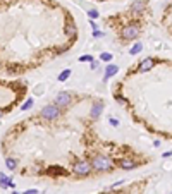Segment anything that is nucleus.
<instances>
[{
	"mask_svg": "<svg viewBox=\"0 0 172 194\" xmlns=\"http://www.w3.org/2000/svg\"><path fill=\"white\" fill-rule=\"evenodd\" d=\"M91 170H93V168H91L90 162H84V160H79V162H76V163H74V167H72V172L76 173V175H79V177L90 175Z\"/></svg>",
	"mask_w": 172,
	"mask_h": 194,
	"instance_id": "nucleus-3",
	"label": "nucleus"
},
{
	"mask_svg": "<svg viewBox=\"0 0 172 194\" xmlns=\"http://www.w3.org/2000/svg\"><path fill=\"white\" fill-rule=\"evenodd\" d=\"M79 62H93V57L91 55H81L79 57Z\"/></svg>",
	"mask_w": 172,
	"mask_h": 194,
	"instance_id": "nucleus-19",
	"label": "nucleus"
},
{
	"mask_svg": "<svg viewBox=\"0 0 172 194\" xmlns=\"http://www.w3.org/2000/svg\"><path fill=\"white\" fill-rule=\"evenodd\" d=\"M119 167L124 168V170H133V168L138 167V163L133 162V160H129V158H122V160H119Z\"/></svg>",
	"mask_w": 172,
	"mask_h": 194,
	"instance_id": "nucleus-8",
	"label": "nucleus"
},
{
	"mask_svg": "<svg viewBox=\"0 0 172 194\" xmlns=\"http://www.w3.org/2000/svg\"><path fill=\"white\" fill-rule=\"evenodd\" d=\"M71 72H72L71 69H65L64 72H60V74H59V78H57V79H59L60 82H62V81H65V79H69V78H71Z\"/></svg>",
	"mask_w": 172,
	"mask_h": 194,
	"instance_id": "nucleus-15",
	"label": "nucleus"
},
{
	"mask_svg": "<svg viewBox=\"0 0 172 194\" xmlns=\"http://www.w3.org/2000/svg\"><path fill=\"white\" fill-rule=\"evenodd\" d=\"M47 173H50V175H64L65 173V170L62 167H48V170H47Z\"/></svg>",
	"mask_w": 172,
	"mask_h": 194,
	"instance_id": "nucleus-12",
	"label": "nucleus"
},
{
	"mask_svg": "<svg viewBox=\"0 0 172 194\" xmlns=\"http://www.w3.org/2000/svg\"><path fill=\"white\" fill-rule=\"evenodd\" d=\"M88 16H90L91 19H98V10H95V9H91L90 12H88Z\"/></svg>",
	"mask_w": 172,
	"mask_h": 194,
	"instance_id": "nucleus-20",
	"label": "nucleus"
},
{
	"mask_svg": "<svg viewBox=\"0 0 172 194\" xmlns=\"http://www.w3.org/2000/svg\"><path fill=\"white\" fill-rule=\"evenodd\" d=\"M155 64H157V60H155V59H151V57H146L145 60L139 62V65H138V72H146V70H151L155 67Z\"/></svg>",
	"mask_w": 172,
	"mask_h": 194,
	"instance_id": "nucleus-6",
	"label": "nucleus"
},
{
	"mask_svg": "<svg viewBox=\"0 0 172 194\" xmlns=\"http://www.w3.org/2000/svg\"><path fill=\"white\" fill-rule=\"evenodd\" d=\"M24 194H38V189H28L24 191Z\"/></svg>",
	"mask_w": 172,
	"mask_h": 194,
	"instance_id": "nucleus-21",
	"label": "nucleus"
},
{
	"mask_svg": "<svg viewBox=\"0 0 172 194\" xmlns=\"http://www.w3.org/2000/svg\"><path fill=\"white\" fill-rule=\"evenodd\" d=\"M90 165H91V168L98 170V172H108V170H112V162H110V158H108L107 155H102V153L95 155L93 160L90 162Z\"/></svg>",
	"mask_w": 172,
	"mask_h": 194,
	"instance_id": "nucleus-1",
	"label": "nucleus"
},
{
	"mask_svg": "<svg viewBox=\"0 0 172 194\" xmlns=\"http://www.w3.org/2000/svg\"><path fill=\"white\" fill-rule=\"evenodd\" d=\"M65 35L71 36V38H72V36H76V35H77L76 24H72V22H67V24H65Z\"/></svg>",
	"mask_w": 172,
	"mask_h": 194,
	"instance_id": "nucleus-11",
	"label": "nucleus"
},
{
	"mask_svg": "<svg viewBox=\"0 0 172 194\" xmlns=\"http://www.w3.org/2000/svg\"><path fill=\"white\" fill-rule=\"evenodd\" d=\"M141 48H143V45H141V43H134V47L131 48L129 52H131V55H136V53L141 52Z\"/></svg>",
	"mask_w": 172,
	"mask_h": 194,
	"instance_id": "nucleus-16",
	"label": "nucleus"
},
{
	"mask_svg": "<svg viewBox=\"0 0 172 194\" xmlns=\"http://www.w3.org/2000/svg\"><path fill=\"white\" fill-rule=\"evenodd\" d=\"M169 156H172V151H165L163 153V158H169Z\"/></svg>",
	"mask_w": 172,
	"mask_h": 194,
	"instance_id": "nucleus-22",
	"label": "nucleus"
},
{
	"mask_svg": "<svg viewBox=\"0 0 172 194\" xmlns=\"http://www.w3.org/2000/svg\"><path fill=\"white\" fill-rule=\"evenodd\" d=\"M96 2H105V0H96Z\"/></svg>",
	"mask_w": 172,
	"mask_h": 194,
	"instance_id": "nucleus-26",
	"label": "nucleus"
},
{
	"mask_svg": "<svg viewBox=\"0 0 172 194\" xmlns=\"http://www.w3.org/2000/svg\"><path fill=\"white\" fill-rule=\"evenodd\" d=\"M145 7H146V2H143V0H136L133 5H131V14H143L145 12Z\"/></svg>",
	"mask_w": 172,
	"mask_h": 194,
	"instance_id": "nucleus-7",
	"label": "nucleus"
},
{
	"mask_svg": "<svg viewBox=\"0 0 172 194\" xmlns=\"http://www.w3.org/2000/svg\"><path fill=\"white\" fill-rule=\"evenodd\" d=\"M31 105H33V98H29V100H28V101H26V103H24V105H22V107H21V110H22V112H24V110H28V108H31Z\"/></svg>",
	"mask_w": 172,
	"mask_h": 194,
	"instance_id": "nucleus-18",
	"label": "nucleus"
},
{
	"mask_svg": "<svg viewBox=\"0 0 172 194\" xmlns=\"http://www.w3.org/2000/svg\"><path fill=\"white\" fill-rule=\"evenodd\" d=\"M5 165H7L9 170H16L17 168V160L16 158H7L5 160Z\"/></svg>",
	"mask_w": 172,
	"mask_h": 194,
	"instance_id": "nucleus-14",
	"label": "nucleus"
},
{
	"mask_svg": "<svg viewBox=\"0 0 172 194\" xmlns=\"http://www.w3.org/2000/svg\"><path fill=\"white\" fill-rule=\"evenodd\" d=\"M40 115H41V119H45V120H55L60 115V108H57L55 105H47V107L41 108Z\"/></svg>",
	"mask_w": 172,
	"mask_h": 194,
	"instance_id": "nucleus-5",
	"label": "nucleus"
},
{
	"mask_svg": "<svg viewBox=\"0 0 172 194\" xmlns=\"http://www.w3.org/2000/svg\"><path fill=\"white\" fill-rule=\"evenodd\" d=\"M2 115H4V110H2V108H0V117H2Z\"/></svg>",
	"mask_w": 172,
	"mask_h": 194,
	"instance_id": "nucleus-25",
	"label": "nucleus"
},
{
	"mask_svg": "<svg viewBox=\"0 0 172 194\" xmlns=\"http://www.w3.org/2000/svg\"><path fill=\"white\" fill-rule=\"evenodd\" d=\"M100 60H105V62H110L112 60V53L108 52H103L102 55H100Z\"/></svg>",
	"mask_w": 172,
	"mask_h": 194,
	"instance_id": "nucleus-17",
	"label": "nucleus"
},
{
	"mask_svg": "<svg viewBox=\"0 0 172 194\" xmlns=\"http://www.w3.org/2000/svg\"><path fill=\"white\" fill-rule=\"evenodd\" d=\"M12 194H19V192H12Z\"/></svg>",
	"mask_w": 172,
	"mask_h": 194,
	"instance_id": "nucleus-27",
	"label": "nucleus"
},
{
	"mask_svg": "<svg viewBox=\"0 0 172 194\" xmlns=\"http://www.w3.org/2000/svg\"><path fill=\"white\" fill-rule=\"evenodd\" d=\"M139 36V26L138 24H127L120 29V38L126 40V41H131V40H136Z\"/></svg>",
	"mask_w": 172,
	"mask_h": 194,
	"instance_id": "nucleus-2",
	"label": "nucleus"
},
{
	"mask_svg": "<svg viewBox=\"0 0 172 194\" xmlns=\"http://www.w3.org/2000/svg\"><path fill=\"white\" fill-rule=\"evenodd\" d=\"M72 103V93H69V91H62V93H59V95L55 96V107L57 108H67L69 105Z\"/></svg>",
	"mask_w": 172,
	"mask_h": 194,
	"instance_id": "nucleus-4",
	"label": "nucleus"
},
{
	"mask_svg": "<svg viewBox=\"0 0 172 194\" xmlns=\"http://www.w3.org/2000/svg\"><path fill=\"white\" fill-rule=\"evenodd\" d=\"M10 184H12V179L7 177L5 173H0V185L2 187H10Z\"/></svg>",
	"mask_w": 172,
	"mask_h": 194,
	"instance_id": "nucleus-13",
	"label": "nucleus"
},
{
	"mask_svg": "<svg viewBox=\"0 0 172 194\" xmlns=\"http://www.w3.org/2000/svg\"><path fill=\"white\" fill-rule=\"evenodd\" d=\"M102 110H103V101H95L93 107H91V119H96Z\"/></svg>",
	"mask_w": 172,
	"mask_h": 194,
	"instance_id": "nucleus-9",
	"label": "nucleus"
},
{
	"mask_svg": "<svg viewBox=\"0 0 172 194\" xmlns=\"http://www.w3.org/2000/svg\"><path fill=\"white\" fill-rule=\"evenodd\" d=\"M110 124L112 125H119V120H115V119H110Z\"/></svg>",
	"mask_w": 172,
	"mask_h": 194,
	"instance_id": "nucleus-23",
	"label": "nucleus"
},
{
	"mask_svg": "<svg viewBox=\"0 0 172 194\" xmlns=\"http://www.w3.org/2000/svg\"><path fill=\"white\" fill-rule=\"evenodd\" d=\"M100 36H103V33H100V31H95V38H100Z\"/></svg>",
	"mask_w": 172,
	"mask_h": 194,
	"instance_id": "nucleus-24",
	"label": "nucleus"
},
{
	"mask_svg": "<svg viewBox=\"0 0 172 194\" xmlns=\"http://www.w3.org/2000/svg\"><path fill=\"white\" fill-rule=\"evenodd\" d=\"M117 70H119V67H117V65H108L107 69H105V74H103V81H107V79L112 78V76H115Z\"/></svg>",
	"mask_w": 172,
	"mask_h": 194,
	"instance_id": "nucleus-10",
	"label": "nucleus"
}]
</instances>
